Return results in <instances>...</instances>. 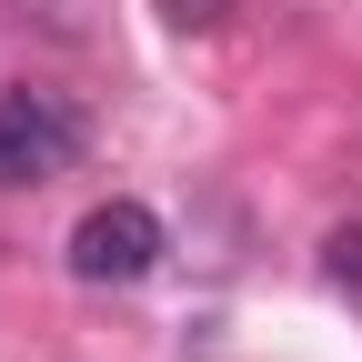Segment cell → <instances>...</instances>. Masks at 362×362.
I'll list each match as a JSON object with an SVG mask.
<instances>
[{"label":"cell","instance_id":"cell-1","mask_svg":"<svg viewBox=\"0 0 362 362\" xmlns=\"http://www.w3.org/2000/svg\"><path fill=\"white\" fill-rule=\"evenodd\" d=\"M161 262V211L151 202H90L71 221V272L90 292H121V282H141V272Z\"/></svg>","mask_w":362,"mask_h":362},{"label":"cell","instance_id":"cell-2","mask_svg":"<svg viewBox=\"0 0 362 362\" xmlns=\"http://www.w3.org/2000/svg\"><path fill=\"white\" fill-rule=\"evenodd\" d=\"M81 161V121L61 101H40V90H11L0 101V192H21V181H51Z\"/></svg>","mask_w":362,"mask_h":362},{"label":"cell","instance_id":"cell-3","mask_svg":"<svg viewBox=\"0 0 362 362\" xmlns=\"http://www.w3.org/2000/svg\"><path fill=\"white\" fill-rule=\"evenodd\" d=\"M322 272H332L342 292H362V221H342V232L322 242Z\"/></svg>","mask_w":362,"mask_h":362},{"label":"cell","instance_id":"cell-4","mask_svg":"<svg viewBox=\"0 0 362 362\" xmlns=\"http://www.w3.org/2000/svg\"><path fill=\"white\" fill-rule=\"evenodd\" d=\"M161 11H171L181 30H221V21H232V0H161Z\"/></svg>","mask_w":362,"mask_h":362}]
</instances>
